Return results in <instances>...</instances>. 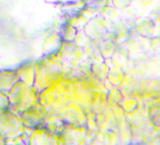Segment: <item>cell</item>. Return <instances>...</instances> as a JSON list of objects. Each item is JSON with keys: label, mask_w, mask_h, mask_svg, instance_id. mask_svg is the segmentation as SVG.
<instances>
[{"label": "cell", "mask_w": 160, "mask_h": 145, "mask_svg": "<svg viewBox=\"0 0 160 145\" xmlns=\"http://www.w3.org/2000/svg\"><path fill=\"white\" fill-rule=\"evenodd\" d=\"M8 99L13 110L21 114L35 106L37 96L32 85L18 80L8 93Z\"/></svg>", "instance_id": "6da1fadb"}, {"label": "cell", "mask_w": 160, "mask_h": 145, "mask_svg": "<svg viewBox=\"0 0 160 145\" xmlns=\"http://www.w3.org/2000/svg\"><path fill=\"white\" fill-rule=\"evenodd\" d=\"M24 127L22 117L15 110L0 109V137L4 140L18 139L24 133Z\"/></svg>", "instance_id": "7a4b0ae2"}, {"label": "cell", "mask_w": 160, "mask_h": 145, "mask_svg": "<svg viewBox=\"0 0 160 145\" xmlns=\"http://www.w3.org/2000/svg\"><path fill=\"white\" fill-rule=\"evenodd\" d=\"M21 117L25 127L30 129H38L42 124L44 114L42 107L33 106L32 107L25 110L23 113H21Z\"/></svg>", "instance_id": "3957f363"}, {"label": "cell", "mask_w": 160, "mask_h": 145, "mask_svg": "<svg viewBox=\"0 0 160 145\" xmlns=\"http://www.w3.org/2000/svg\"><path fill=\"white\" fill-rule=\"evenodd\" d=\"M19 80L17 71L3 70L0 71V93L8 95L11 89Z\"/></svg>", "instance_id": "277c9868"}, {"label": "cell", "mask_w": 160, "mask_h": 145, "mask_svg": "<svg viewBox=\"0 0 160 145\" xmlns=\"http://www.w3.org/2000/svg\"><path fill=\"white\" fill-rule=\"evenodd\" d=\"M19 80L23 81L29 85H33L34 80H35V70L34 66L31 63H27L17 71Z\"/></svg>", "instance_id": "5b68a950"}, {"label": "cell", "mask_w": 160, "mask_h": 145, "mask_svg": "<svg viewBox=\"0 0 160 145\" xmlns=\"http://www.w3.org/2000/svg\"><path fill=\"white\" fill-rule=\"evenodd\" d=\"M61 40L58 36H50L45 40L43 44V51L45 54H49L60 48Z\"/></svg>", "instance_id": "8992f818"}, {"label": "cell", "mask_w": 160, "mask_h": 145, "mask_svg": "<svg viewBox=\"0 0 160 145\" xmlns=\"http://www.w3.org/2000/svg\"><path fill=\"white\" fill-rule=\"evenodd\" d=\"M10 106L8 95L0 93V109H5Z\"/></svg>", "instance_id": "52a82bcc"}, {"label": "cell", "mask_w": 160, "mask_h": 145, "mask_svg": "<svg viewBox=\"0 0 160 145\" xmlns=\"http://www.w3.org/2000/svg\"><path fill=\"white\" fill-rule=\"evenodd\" d=\"M5 143H6V141L1 137H0V144H5Z\"/></svg>", "instance_id": "ba28073f"}]
</instances>
